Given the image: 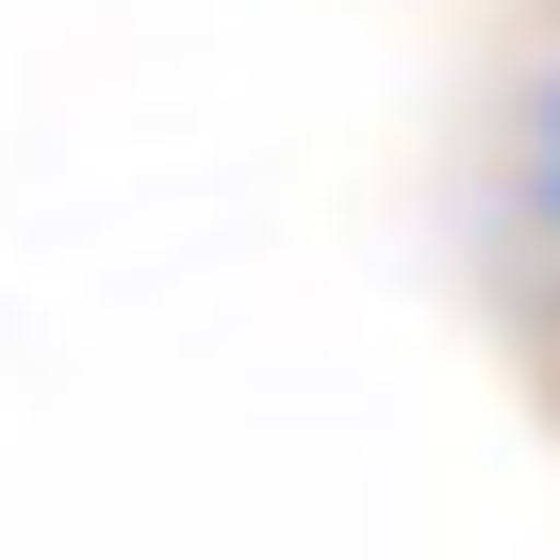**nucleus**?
Wrapping results in <instances>:
<instances>
[{
  "instance_id": "1",
  "label": "nucleus",
  "mask_w": 560,
  "mask_h": 560,
  "mask_svg": "<svg viewBox=\"0 0 560 560\" xmlns=\"http://www.w3.org/2000/svg\"><path fill=\"white\" fill-rule=\"evenodd\" d=\"M527 214H544V231H560V67H544V83H527Z\"/></svg>"
}]
</instances>
